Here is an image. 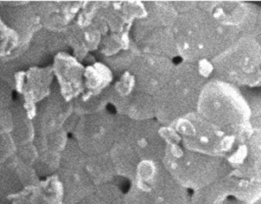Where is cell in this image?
Segmentation results:
<instances>
[{
  "mask_svg": "<svg viewBox=\"0 0 261 204\" xmlns=\"http://www.w3.org/2000/svg\"><path fill=\"white\" fill-rule=\"evenodd\" d=\"M173 36L176 55L190 63L210 61L241 39L237 30L217 21L198 5L177 15Z\"/></svg>",
  "mask_w": 261,
  "mask_h": 204,
  "instance_id": "6da1fadb",
  "label": "cell"
},
{
  "mask_svg": "<svg viewBox=\"0 0 261 204\" xmlns=\"http://www.w3.org/2000/svg\"><path fill=\"white\" fill-rule=\"evenodd\" d=\"M160 128L156 119L133 120L116 114L115 137L108 155L117 177L130 182L140 162H161L165 142Z\"/></svg>",
  "mask_w": 261,
  "mask_h": 204,
  "instance_id": "7a4b0ae2",
  "label": "cell"
},
{
  "mask_svg": "<svg viewBox=\"0 0 261 204\" xmlns=\"http://www.w3.org/2000/svg\"><path fill=\"white\" fill-rule=\"evenodd\" d=\"M196 112L227 135L247 141L254 129L251 110L240 88L209 79L202 88Z\"/></svg>",
  "mask_w": 261,
  "mask_h": 204,
  "instance_id": "3957f363",
  "label": "cell"
},
{
  "mask_svg": "<svg viewBox=\"0 0 261 204\" xmlns=\"http://www.w3.org/2000/svg\"><path fill=\"white\" fill-rule=\"evenodd\" d=\"M208 80L196 63L180 61L173 64L165 85L153 96L155 119L161 125L196 111L203 86Z\"/></svg>",
  "mask_w": 261,
  "mask_h": 204,
  "instance_id": "277c9868",
  "label": "cell"
},
{
  "mask_svg": "<svg viewBox=\"0 0 261 204\" xmlns=\"http://www.w3.org/2000/svg\"><path fill=\"white\" fill-rule=\"evenodd\" d=\"M160 134L164 142H170L186 150L224 158L225 160L241 144L246 142L223 133L196 111L168 125H161Z\"/></svg>",
  "mask_w": 261,
  "mask_h": 204,
  "instance_id": "5b68a950",
  "label": "cell"
},
{
  "mask_svg": "<svg viewBox=\"0 0 261 204\" xmlns=\"http://www.w3.org/2000/svg\"><path fill=\"white\" fill-rule=\"evenodd\" d=\"M161 164L181 187L196 191L229 175L231 169L224 158L186 150L165 142Z\"/></svg>",
  "mask_w": 261,
  "mask_h": 204,
  "instance_id": "8992f818",
  "label": "cell"
},
{
  "mask_svg": "<svg viewBox=\"0 0 261 204\" xmlns=\"http://www.w3.org/2000/svg\"><path fill=\"white\" fill-rule=\"evenodd\" d=\"M147 15L132 27V41L140 53L165 56L176 55L173 26L178 13L171 1H143Z\"/></svg>",
  "mask_w": 261,
  "mask_h": 204,
  "instance_id": "52a82bcc",
  "label": "cell"
},
{
  "mask_svg": "<svg viewBox=\"0 0 261 204\" xmlns=\"http://www.w3.org/2000/svg\"><path fill=\"white\" fill-rule=\"evenodd\" d=\"M190 196L161 162L146 160L138 164L123 204H190Z\"/></svg>",
  "mask_w": 261,
  "mask_h": 204,
  "instance_id": "ba28073f",
  "label": "cell"
},
{
  "mask_svg": "<svg viewBox=\"0 0 261 204\" xmlns=\"http://www.w3.org/2000/svg\"><path fill=\"white\" fill-rule=\"evenodd\" d=\"M260 40L241 38L226 50L211 59L210 79L237 88L254 89L261 82Z\"/></svg>",
  "mask_w": 261,
  "mask_h": 204,
  "instance_id": "9c48e42d",
  "label": "cell"
},
{
  "mask_svg": "<svg viewBox=\"0 0 261 204\" xmlns=\"http://www.w3.org/2000/svg\"><path fill=\"white\" fill-rule=\"evenodd\" d=\"M116 113L107 109L79 116L72 140L88 156L107 154L114 142Z\"/></svg>",
  "mask_w": 261,
  "mask_h": 204,
  "instance_id": "30bf717a",
  "label": "cell"
},
{
  "mask_svg": "<svg viewBox=\"0 0 261 204\" xmlns=\"http://www.w3.org/2000/svg\"><path fill=\"white\" fill-rule=\"evenodd\" d=\"M87 155L72 139H68L61 153L56 175L63 188V204H75L95 191L86 168Z\"/></svg>",
  "mask_w": 261,
  "mask_h": 204,
  "instance_id": "8fae6325",
  "label": "cell"
},
{
  "mask_svg": "<svg viewBox=\"0 0 261 204\" xmlns=\"http://www.w3.org/2000/svg\"><path fill=\"white\" fill-rule=\"evenodd\" d=\"M197 5L217 21L237 30L241 38L260 40L261 13L256 4L243 1H199Z\"/></svg>",
  "mask_w": 261,
  "mask_h": 204,
  "instance_id": "7c38bea8",
  "label": "cell"
},
{
  "mask_svg": "<svg viewBox=\"0 0 261 204\" xmlns=\"http://www.w3.org/2000/svg\"><path fill=\"white\" fill-rule=\"evenodd\" d=\"M53 84L54 75L51 65L34 66L14 72L12 90L17 94L15 99L32 119L38 104L51 94Z\"/></svg>",
  "mask_w": 261,
  "mask_h": 204,
  "instance_id": "4fadbf2b",
  "label": "cell"
},
{
  "mask_svg": "<svg viewBox=\"0 0 261 204\" xmlns=\"http://www.w3.org/2000/svg\"><path fill=\"white\" fill-rule=\"evenodd\" d=\"M1 3L0 17L12 28L19 37L18 48L10 58L5 61L8 62L20 56L30 47L34 36L42 27L31 1H1Z\"/></svg>",
  "mask_w": 261,
  "mask_h": 204,
  "instance_id": "5bb4252c",
  "label": "cell"
},
{
  "mask_svg": "<svg viewBox=\"0 0 261 204\" xmlns=\"http://www.w3.org/2000/svg\"><path fill=\"white\" fill-rule=\"evenodd\" d=\"M173 64L172 59L165 56L139 53L128 71L137 89L153 97L167 82Z\"/></svg>",
  "mask_w": 261,
  "mask_h": 204,
  "instance_id": "9a60e30c",
  "label": "cell"
},
{
  "mask_svg": "<svg viewBox=\"0 0 261 204\" xmlns=\"http://www.w3.org/2000/svg\"><path fill=\"white\" fill-rule=\"evenodd\" d=\"M72 105L59 94L55 83L51 94L38 104L33 118L36 137H45L61 130L72 115Z\"/></svg>",
  "mask_w": 261,
  "mask_h": 204,
  "instance_id": "2e32d148",
  "label": "cell"
},
{
  "mask_svg": "<svg viewBox=\"0 0 261 204\" xmlns=\"http://www.w3.org/2000/svg\"><path fill=\"white\" fill-rule=\"evenodd\" d=\"M56 88L66 102H72L84 92L85 65L67 52L57 53L51 64Z\"/></svg>",
  "mask_w": 261,
  "mask_h": 204,
  "instance_id": "e0dca14e",
  "label": "cell"
},
{
  "mask_svg": "<svg viewBox=\"0 0 261 204\" xmlns=\"http://www.w3.org/2000/svg\"><path fill=\"white\" fill-rule=\"evenodd\" d=\"M40 180L33 166L25 164L13 154L1 165L0 204H9L14 196L36 185Z\"/></svg>",
  "mask_w": 261,
  "mask_h": 204,
  "instance_id": "ac0fdd59",
  "label": "cell"
},
{
  "mask_svg": "<svg viewBox=\"0 0 261 204\" xmlns=\"http://www.w3.org/2000/svg\"><path fill=\"white\" fill-rule=\"evenodd\" d=\"M84 1H31L43 30L63 33L75 19Z\"/></svg>",
  "mask_w": 261,
  "mask_h": 204,
  "instance_id": "d6986e66",
  "label": "cell"
},
{
  "mask_svg": "<svg viewBox=\"0 0 261 204\" xmlns=\"http://www.w3.org/2000/svg\"><path fill=\"white\" fill-rule=\"evenodd\" d=\"M9 204H63V188L53 174L14 196Z\"/></svg>",
  "mask_w": 261,
  "mask_h": 204,
  "instance_id": "ffe728a7",
  "label": "cell"
},
{
  "mask_svg": "<svg viewBox=\"0 0 261 204\" xmlns=\"http://www.w3.org/2000/svg\"><path fill=\"white\" fill-rule=\"evenodd\" d=\"M13 116V129L10 136L15 146L34 142L36 138L33 119L27 114L22 105L14 98L10 104Z\"/></svg>",
  "mask_w": 261,
  "mask_h": 204,
  "instance_id": "44dd1931",
  "label": "cell"
},
{
  "mask_svg": "<svg viewBox=\"0 0 261 204\" xmlns=\"http://www.w3.org/2000/svg\"><path fill=\"white\" fill-rule=\"evenodd\" d=\"M86 168L95 187L114 182L117 177L108 153L91 156L87 155Z\"/></svg>",
  "mask_w": 261,
  "mask_h": 204,
  "instance_id": "7402d4cb",
  "label": "cell"
},
{
  "mask_svg": "<svg viewBox=\"0 0 261 204\" xmlns=\"http://www.w3.org/2000/svg\"><path fill=\"white\" fill-rule=\"evenodd\" d=\"M229 196L227 178L194 191L190 196V204H222Z\"/></svg>",
  "mask_w": 261,
  "mask_h": 204,
  "instance_id": "603a6c76",
  "label": "cell"
},
{
  "mask_svg": "<svg viewBox=\"0 0 261 204\" xmlns=\"http://www.w3.org/2000/svg\"><path fill=\"white\" fill-rule=\"evenodd\" d=\"M18 45L19 37L16 32L0 17V62L7 61Z\"/></svg>",
  "mask_w": 261,
  "mask_h": 204,
  "instance_id": "cb8c5ba5",
  "label": "cell"
},
{
  "mask_svg": "<svg viewBox=\"0 0 261 204\" xmlns=\"http://www.w3.org/2000/svg\"><path fill=\"white\" fill-rule=\"evenodd\" d=\"M95 192L104 201L105 204H123L124 192L116 181L97 186Z\"/></svg>",
  "mask_w": 261,
  "mask_h": 204,
  "instance_id": "d4e9b609",
  "label": "cell"
},
{
  "mask_svg": "<svg viewBox=\"0 0 261 204\" xmlns=\"http://www.w3.org/2000/svg\"><path fill=\"white\" fill-rule=\"evenodd\" d=\"M14 155L16 157H18L25 164L34 166V164L38 158V150H37L34 142H32L29 144L15 146Z\"/></svg>",
  "mask_w": 261,
  "mask_h": 204,
  "instance_id": "484cf974",
  "label": "cell"
},
{
  "mask_svg": "<svg viewBox=\"0 0 261 204\" xmlns=\"http://www.w3.org/2000/svg\"><path fill=\"white\" fill-rule=\"evenodd\" d=\"M15 152V144L10 135H0V165Z\"/></svg>",
  "mask_w": 261,
  "mask_h": 204,
  "instance_id": "4316f807",
  "label": "cell"
},
{
  "mask_svg": "<svg viewBox=\"0 0 261 204\" xmlns=\"http://www.w3.org/2000/svg\"><path fill=\"white\" fill-rule=\"evenodd\" d=\"M13 129V116L8 107L0 108V135H10Z\"/></svg>",
  "mask_w": 261,
  "mask_h": 204,
  "instance_id": "83f0119b",
  "label": "cell"
},
{
  "mask_svg": "<svg viewBox=\"0 0 261 204\" xmlns=\"http://www.w3.org/2000/svg\"><path fill=\"white\" fill-rule=\"evenodd\" d=\"M13 99V90L11 86L0 76V108L10 106Z\"/></svg>",
  "mask_w": 261,
  "mask_h": 204,
  "instance_id": "f1b7e54d",
  "label": "cell"
},
{
  "mask_svg": "<svg viewBox=\"0 0 261 204\" xmlns=\"http://www.w3.org/2000/svg\"><path fill=\"white\" fill-rule=\"evenodd\" d=\"M75 204H105V203L99 197V195L94 191V193H92L91 195H89L88 197L84 198L83 200H81L80 202H77Z\"/></svg>",
  "mask_w": 261,
  "mask_h": 204,
  "instance_id": "f546056e",
  "label": "cell"
},
{
  "mask_svg": "<svg viewBox=\"0 0 261 204\" xmlns=\"http://www.w3.org/2000/svg\"><path fill=\"white\" fill-rule=\"evenodd\" d=\"M222 204H248V203H245V202H242V201H239L232 197H228ZM257 204H260V203H257Z\"/></svg>",
  "mask_w": 261,
  "mask_h": 204,
  "instance_id": "4dcf8cb0",
  "label": "cell"
},
{
  "mask_svg": "<svg viewBox=\"0 0 261 204\" xmlns=\"http://www.w3.org/2000/svg\"><path fill=\"white\" fill-rule=\"evenodd\" d=\"M1 67H2V62H0V71H1Z\"/></svg>",
  "mask_w": 261,
  "mask_h": 204,
  "instance_id": "1f68e13d",
  "label": "cell"
},
{
  "mask_svg": "<svg viewBox=\"0 0 261 204\" xmlns=\"http://www.w3.org/2000/svg\"><path fill=\"white\" fill-rule=\"evenodd\" d=\"M1 6H2V3H1V1H0V9H1Z\"/></svg>",
  "mask_w": 261,
  "mask_h": 204,
  "instance_id": "d6a6232c",
  "label": "cell"
},
{
  "mask_svg": "<svg viewBox=\"0 0 261 204\" xmlns=\"http://www.w3.org/2000/svg\"><path fill=\"white\" fill-rule=\"evenodd\" d=\"M2 165V164H1ZM1 165H0V169H1Z\"/></svg>",
  "mask_w": 261,
  "mask_h": 204,
  "instance_id": "836d02e7",
  "label": "cell"
}]
</instances>
